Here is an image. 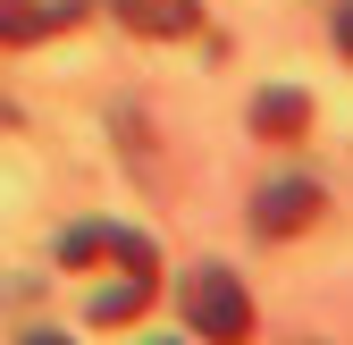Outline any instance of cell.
<instances>
[{"label":"cell","instance_id":"cell-1","mask_svg":"<svg viewBox=\"0 0 353 345\" xmlns=\"http://www.w3.org/2000/svg\"><path fill=\"white\" fill-rule=\"evenodd\" d=\"M185 320H194L210 345H236V337H252V295H244L228 270H194V278H185Z\"/></svg>","mask_w":353,"mask_h":345},{"label":"cell","instance_id":"cell-2","mask_svg":"<svg viewBox=\"0 0 353 345\" xmlns=\"http://www.w3.org/2000/svg\"><path fill=\"white\" fill-rule=\"evenodd\" d=\"M320 210H328V194H320L312 177H286V186H270V194L252 202V228H261V236H303Z\"/></svg>","mask_w":353,"mask_h":345},{"label":"cell","instance_id":"cell-3","mask_svg":"<svg viewBox=\"0 0 353 345\" xmlns=\"http://www.w3.org/2000/svg\"><path fill=\"white\" fill-rule=\"evenodd\" d=\"M84 17V0H0V42H51Z\"/></svg>","mask_w":353,"mask_h":345},{"label":"cell","instance_id":"cell-4","mask_svg":"<svg viewBox=\"0 0 353 345\" xmlns=\"http://www.w3.org/2000/svg\"><path fill=\"white\" fill-rule=\"evenodd\" d=\"M110 9L135 26V34H152V42H176V34L202 26V0H110Z\"/></svg>","mask_w":353,"mask_h":345},{"label":"cell","instance_id":"cell-5","mask_svg":"<svg viewBox=\"0 0 353 345\" xmlns=\"http://www.w3.org/2000/svg\"><path fill=\"white\" fill-rule=\"evenodd\" d=\"M303 126H312V101H303V93H261V101H252V135L294 144Z\"/></svg>","mask_w":353,"mask_h":345},{"label":"cell","instance_id":"cell-6","mask_svg":"<svg viewBox=\"0 0 353 345\" xmlns=\"http://www.w3.org/2000/svg\"><path fill=\"white\" fill-rule=\"evenodd\" d=\"M336 42H345V59H353V9H345V17H336Z\"/></svg>","mask_w":353,"mask_h":345}]
</instances>
